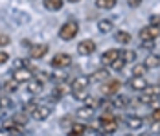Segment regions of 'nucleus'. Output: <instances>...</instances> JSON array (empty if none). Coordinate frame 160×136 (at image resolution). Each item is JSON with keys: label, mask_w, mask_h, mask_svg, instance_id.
<instances>
[{"label": "nucleus", "mask_w": 160, "mask_h": 136, "mask_svg": "<svg viewBox=\"0 0 160 136\" xmlns=\"http://www.w3.org/2000/svg\"><path fill=\"white\" fill-rule=\"evenodd\" d=\"M118 55H120V50H114V48L107 50V52H103V55H101V64H105V66H111L112 61L116 59Z\"/></svg>", "instance_id": "15"}, {"label": "nucleus", "mask_w": 160, "mask_h": 136, "mask_svg": "<svg viewBox=\"0 0 160 136\" xmlns=\"http://www.w3.org/2000/svg\"><path fill=\"white\" fill-rule=\"evenodd\" d=\"M151 24H155V26H160V15L151 17Z\"/></svg>", "instance_id": "40"}, {"label": "nucleus", "mask_w": 160, "mask_h": 136, "mask_svg": "<svg viewBox=\"0 0 160 136\" xmlns=\"http://www.w3.org/2000/svg\"><path fill=\"white\" fill-rule=\"evenodd\" d=\"M138 136H151V134H149V133H140Z\"/></svg>", "instance_id": "42"}, {"label": "nucleus", "mask_w": 160, "mask_h": 136, "mask_svg": "<svg viewBox=\"0 0 160 136\" xmlns=\"http://www.w3.org/2000/svg\"><path fill=\"white\" fill-rule=\"evenodd\" d=\"M94 110L96 108H92V107H88V105H83L78 108V112H76V116L78 118H81V120H90L92 116H94Z\"/></svg>", "instance_id": "18"}, {"label": "nucleus", "mask_w": 160, "mask_h": 136, "mask_svg": "<svg viewBox=\"0 0 160 136\" xmlns=\"http://www.w3.org/2000/svg\"><path fill=\"white\" fill-rule=\"evenodd\" d=\"M120 55L123 57V61H125V63H132V61L136 59V52H134V50H129V48L122 50V52H120Z\"/></svg>", "instance_id": "28"}, {"label": "nucleus", "mask_w": 160, "mask_h": 136, "mask_svg": "<svg viewBox=\"0 0 160 136\" xmlns=\"http://www.w3.org/2000/svg\"><path fill=\"white\" fill-rule=\"evenodd\" d=\"M140 41H155L157 37H160V26H155V24H149L140 30Z\"/></svg>", "instance_id": "8"}, {"label": "nucleus", "mask_w": 160, "mask_h": 136, "mask_svg": "<svg viewBox=\"0 0 160 136\" xmlns=\"http://www.w3.org/2000/svg\"><path fill=\"white\" fill-rule=\"evenodd\" d=\"M112 103V108H127L129 107V103H131V99H129L127 96H118L116 94V98H114V101H111Z\"/></svg>", "instance_id": "19"}, {"label": "nucleus", "mask_w": 160, "mask_h": 136, "mask_svg": "<svg viewBox=\"0 0 160 136\" xmlns=\"http://www.w3.org/2000/svg\"><path fill=\"white\" fill-rule=\"evenodd\" d=\"M144 0H127V6L129 8H140Z\"/></svg>", "instance_id": "37"}, {"label": "nucleus", "mask_w": 160, "mask_h": 136, "mask_svg": "<svg viewBox=\"0 0 160 136\" xmlns=\"http://www.w3.org/2000/svg\"><path fill=\"white\" fill-rule=\"evenodd\" d=\"M114 39H116V43H118V44H129L132 37H131V33H127V31L118 30V31H116V35H114Z\"/></svg>", "instance_id": "23"}, {"label": "nucleus", "mask_w": 160, "mask_h": 136, "mask_svg": "<svg viewBox=\"0 0 160 136\" xmlns=\"http://www.w3.org/2000/svg\"><path fill=\"white\" fill-rule=\"evenodd\" d=\"M0 136H11V134H9V131H8V129L0 127Z\"/></svg>", "instance_id": "41"}, {"label": "nucleus", "mask_w": 160, "mask_h": 136, "mask_svg": "<svg viewBox=\"0 0 160 136\" xmlns=\"http://www.w3.org/2000/svg\"><path fill=\"white\" fill-rule=\"evenodd\" d=\"M85 133H87L85 123H72L68 127V136H85Z\"/></svg>", "instance_id": "17"}, {"label": "nucleus", "mask_w": 160, "mask_h": 136, "mask_svg": "<svg viewBox=\"0 0 160 136\" xmlns=\"http://www.w3.org/2000/svg\"><path fill=\"white\" fill-rule=\"evenodd\" d=\"M68 92H70V87H68L66 83H63V81H59V83L55 85V88H53V92H52V96H53L55 99H57V98L61 99V98H63V96H66Z\"/></svg>", "instance_id": "16"}, {"label": "nucleus", "mask_w": 160, "mask_h": 136, "mask_svg": "<svg viewBox=\"0 0 160 136\" xmlns=\"http://www.w3.org/2000/svg\"><path fill=\"white\" fill-rule=\"evenodd\" d=\"M118 131V120L112 114H101L99 118V133L105 136H112V133Z\"/></svg>", "instance_id": "2"}, {"label": "nucleus", "mask_w": 160, "mask_h": 136, "mask_svg": "<svg viewBox=\"0 0 160 136\" xmlns=\"http://www.w3.org/2000/svg\"><path fill=\"white\" fill-rule=\"evenodd\" d=\"M122 88V83L118 79H107L105 83H101V94L105 98H111V96H116Z\"/></svg>", "instance_id": "4"}, {"label": "nucleus", "mask_w": 160, "mask_h": 136, "mask_svg": "<svg viewBox=\"0 0 160 136\" xmlns=\"http://www.w3.org/2000/svg\"><path fill=\"white\" fill-rule=\"evenodd\" d=\"M123 66H125V61H123V57H122V55H118L116 59L112 61V64H111V68H112V70H116V72L123 70Z\"/></svg>", "instance_id": "30"}, {"label": "nucleus", "mask_w": 160, "mask_h": 136, "mask_svg": "<svg viewBox=\"0 0 160 136\" xmlns=\"http://www.w3.org/2000/svg\"><path fill=\"white\" fill-rule=\"evenodd\" d=\"M127 85L132 88V90H144L145 87H147V79H145V77H136V76H132L131 79H129Z\"/></svg>", "instance_id": "14"}, {"label": "nucleus", "mask_w": 160, "mask_h": 136, "mask_svg": "<svg viewBox=\"0 0 160 136\" xmlns=\"http://www.w3.org/2000/svg\"><path fill=\"white\" fill-rule=\"evenodd\" d=\"M78 33H79V24L76 20H66L63 26L59 28V37L63 41H72Z\"/></svg>", "instance_id": "3"}, {"label": "nucleus", "mask_w": 160, "mask_h": 136, "mask_svg": "<svg viewBox=\"0 0 160 136\" xmlns=\"http://www.w3.org/2000/svg\"><path fill=\"white\" fill-rule=\"evenodd\" d=\"M50 64L53 66V68H68L70 64H72V55L70 53H64V52H61V53H55L53 55V59L50 61Z\"/></svg>", "instance_id": "6"}, {"label": "nucleus", "mask_w": 160, "mask_h": 136, "mask_svg": "<svg viewBox=\"0 0 160 136\" xmlns=\"http://www.w3.org/2000/svg\"><path fill=\"white\" fill-rule=\"evenodd\" d=\"M147 66H145L144 63L142 64H134L132 66V76H136V77H145V74H147Z\"/></svg>", "instance_id": "27"}, {"label": "nucleus", "mask_w": 160, "mask_h": 136, "mask_svg": "<svg viewBox=\"0 0 160 136\" xmlns=\"http://www.w3.org/2000/svg\"><path fill=\"white\" fill-rule=\"evenodd\" d=\"M98 30H99V33H111L114 30V22L109 20V18H101L98 22Z\"/></svg>", "instance_id": "21"}, {"label": "nucleus", "mask_w": 160, "mask_h": 136, "mask_svg": "<svg viewBox=\"0 0 160 136\" xmlns=\"http://www.w3.org/2000/svg\"><path fill=\"white\" fill-rule=\"evenodd\" d=\"M107 79H111L109 70H105V68H99V70H96V72L90 76V83H105Z\"/></svg>", "instance_id": "13"}, {"label": "nucleus", "mask_w": 160, "mask_h": 136, "mask_svg": "<svg viewBox=\"0 0 160 136\" xmlns=\"http://www.w3.org/2000/svg\"><path fill=\"white\" fill-rule=\"evenodd\" d=\"M127 127L136 131V129H142L144 127V118L142 116H129L127 118Z\"/></svg>", "instance_id": "20"}, {"label": "nucleus", "mask_w": 160, "mask_h": 136, "mask_svg": "<svg viewBox=\"0 0 160 136\" xmlns=\"http://www.w3.org/2000/svg\"><path fill=\"white\" fill-rule=\"evenodd\" d=\"M118 0H96V8L99 9H112Z\"/></svg>", "instance_id": "29"}, {"label": "nucleus", "mask_w": 160, "mask_h": 136, "mask_svg": "<svg viewBox=\"0 0 160 136\" xmlns=\"http://www.w3.org/2000/svg\"><path fill=\"white\" fill-rule=\"evenodd\" d=\"M151 118H153V121H157V123H160V107H158V108H155V110H153Z\"/></svg>", "instance_id": "38"}, {"label": "nucleus", "mask_w": 160, "mask_h": 136, "mask_svg": "<svg viewBox=\"0 0 160 136\" xmlns=\"http://www.w3.org/2000/svg\"><path fill=\"white\" fill-rule=\"evenodd\" d=\"M44 2V8L50 11H59L64 6V0H42Z\"/></svg>", "instance_id": "25"}, {"label": "nucleus", "mask_w": 160, "mask_h": 136, "mask_svg": "<svg viewBox=\"0 0 160 136\" xmlns=\"http://www.w3.org/2000/svg\"><path fill=\"white\" fill-rule=\"evenodd\" d=\"M30 114H32L33 120L44 121V120H48L50 116H52V107L50 105H35V108H33Z\"/></svg>", "instance_id": "7"}, {"label": "nucleus", "mask_w": 160, "mask_h": 136, "mask_svg": "<svg viewBox=\"0 0 160 136\" xmlns=\"http://www.w3.org/2000/svg\"><path fill=\"white\" fill-rule=\"evenodd\" d=\"M0 107H2V108H11V107H13V101H11L8 96H2V98H0Z\"/></svg>", "instance_id": "32"}, {"label": "nucleus", "mask_w": 160, "mask_h": 136, "mask_svg": "<svg viewBox=\"0 0 160 136\" xmlns=\"http://www.w3.org/2000/svg\"><path fill=\"white\" fill-rule=\"evenodd\" d=\"M18 85H20V83H17L15 79L11 77L9 81H6V83L2 85V88H4V92H8V94H15V92L18 90Z\"/></svg>", "instance_id": "26"}, {"label": "nucleus", "mask_w": 160, "mask_h": 136, "mask_svg": "<svg viewBox=\"0 0 160 136\" xmlns=\"http://www.w3.org/2000/svg\"><path fill=\"white\" fill-rule=\"evenodd\" d=\"M72 123H74V118H72V116H64L63 121H61V125H63V127H70Z\"/></svg>", "instance_id": "36"}, {"label": "nucleus", "mask_w": 160, "mask_h": 136, "mask_svg": "<svg viewBox=\"0 0 160 136\" xmlns=\"http://www.w3.org/2000/svg\"><path fill=\"white\" fill-rule=\"evenodd\" d=\"M144 64L147 68H158L160 66V55L158 53H149V55L145 57Z\"/></svg>", "instance_id": "22"}, {"label": "nucleus", "mask_w": 160, "mask_h": 136, "mask_svg": "<svg viewBox=\"0 0 160 136\" xmlns=\"http://www.w3.org/2000/svg\"><path fill=\"white\" fill-rule=\"evenodd\" d=\"M11 120H13V121H17L18 125H26V123H28V120H30V118H28L26 114H15V116H13Z\"/></svg>", "instance_id": "31"}, {"label": "nucleus", "mask_w": 160, "mask_h": 136, "mask_svg": "<svg viewBox=\"0 0 160 136\" xmlns=\"http://www.w3.org/2000/svg\"><path fill=\"white\" fill-rule=\"evenodd\" d=\"M83 103H85V105H88V107H92V108H96V107H98V99H96V98H92V96L88 94V96L85 98V101H83Z\"/></svg>", "instance_id": "34"}, {"label": "nucleus", "mask_w": 160, "mask_h": 136, "mask_svg": "<svg viewBox=\"0 0 160 136\" xmlns=\"http://www.w3.org/2000/svg\"><path fill=\"white\" fill-rule=\"evenodd\" d=\"M8 61H9V55L6 52H0V64H6Z\"/></svg>", "instance_id": "39"}, {"label": "nucleus", "mask_w": 160, "mask_h": 136, "mask_svg": "<svg viewBox=\"0 0 160 136\" xmlns=\"http://www.w3.org/2000/svg\"><path fill=\"white\" fill-rule=\"evenodd\" d=\"M142 94L149 96L151 99H157V98L160 96V87H158V85H147L144 90H142Z\"/></svg>", "instance_id": "24"}, {"label": "nucleus", "mask_w": 160, "mask_h": 136, "mask_svg": "<svg viewBox=\"0 0 160 136\" xmlns=\"http://www.w3.org/2000/svg\"><path fill=\"white\" fill-rule=\"evenodd\" d=\"M33 70L30 68H26V66H17L13 68V72H11V77L15 79L17 83H28L30 79H33Z\"/></svg>", "instance_id": "5"}, {"label": "nucleus", "mask_w": 160, "mask_h": 136, "mask_svg": "<svg viewBox=\"0 0 160 136\" xmlns=\"http://www.w3.org/2000/svg\"><path fill=\"white\" fill-rule=\"evenodd\" d=\"M50 52V46L46 43H39V44H32L30 46V57L32 59H44V55Z\"/></svg>", "instance_id": "9"}, {"label": "nucleus", "mask_w": 160, "mask_h": 136, "mask_svg": "<svg viewBox=\"0 0 160 136\" xmlns=\"http://www.w3.org/2000/svg\"><path fill=\"white\" fill-rule=\"evenodd\" d=\"M142 48L144 50H155V41H142Z\"/></svg>", "instance_id": "35"}, {"label": "nucleus", "mask_w": 160, "mask_h": 136, "mask_svg": "<svg viewBox=\"0 0 160 136\" xmlns=\"http://www.w3.org/2000/svg\"><path fill=\"white\" fill-rule=\"evenodd\" d=\"M2 127L8 129L11 136H22L24 134V125H18V123L13 121V120H6L4 123H2Z\"/></svg>", "instance_id": "11"}, {"label": "nucleus", "mask_w": 160, "mask_h": 136, "mask_svg": "<svg viewBox=\"0 0 160 136\" xmlns=\"http://www.w3.org/2000/svg\"><path fill=\"white\" fill-rule=\"evenodd\" d=\"M68 2H72V4H76V2H79V0H68Z\"/></svg>", "instance_id": "43"}, {"label": "nucleus", "mask_w": 160, "mask_h": 136, "mask_svg": "<svg viewBox=\"0 0 160 136\" xmlns=\"http://www.w3.org/2000/svg\"><path fill=\"white\" fill-rule=\"evenodd\" d=\"M44 88V81H41L39 77H33L28 81V92L32 94V96H37V94H41Z\"/></svg>", "instance_id": "12"}, {"label": "nucleus", "mask_w": 160, "mask_h": 136, "mask_svg": "<svg viewBox=\"0 0 160 136\" xmlns=\"http://www.w3.org/2000/svg\"><path fill=\"white\" fill-rule=\"evenodd\" d=\"M88 85H90V77L88 76L74 77V81H72V85H70V94H72L78 101H85V98L88 96Z\"/></svg>", "instance_id": "1"}, {"label": "nucleus", "mask_w": 160, "mask_h": 136, "mask_svg": "<svg viewBox=\"0 0 160 136\" xmlns=\"http://www.w3.org/2000/svg\"><path fill=\"white\" fill-rule=\"evenodd\" d=\"M96 52V43L90 41V39H85L78 44V53L79 55H92Z\"/></svg>", "instance_id": "10"}, {"label": "nucleus", "mask_w": 160, "mask_h": 136, "mask_svg": "<svg viewBox=\"0 0 160 136\" xmlns=\"http://www.w3.org/2000/svg\"><path fill=\"white\" fill-rule=\"evenodd\" d=\"M123 136H132V134H123Z\"/></svg>", "instance_id": "44"}, {"label": "nucleus", "mask_w": 160, "mask_h": 136, "mask_svg": "<svg viewBox=\"0 0 160 136\" xmlns=\"http://www.w3.org/2000/svg\"><path fill=\"white\" fill-rule=\"evenodd\" d=\"M11 44V39H9V35H6V33H0V48H6V46Z\"/></svg>", "instance_id": "33"}]
</instances>
